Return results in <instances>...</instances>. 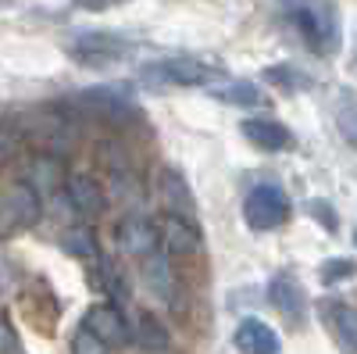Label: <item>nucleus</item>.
Segmentation results:
<instances>
[{
	"mask_svg": "<svg viewBox=\"0 0 357 354\" xmlns=\"http://www.w3.org/2000/svg\"><path fill=\"white\" fill-rule=\"evenodd\" d=\"M18 151V136L4 126V129H0V168H4L8 161H11V154Z\"/></svg>",
	"mask_w": 357,
	"mask_h": 354,
	"instance_id": "cd10ccee",
	"label": "nucleus"
},
{
	"mask_svg": "<svg viewBox=\"0 0 357 354\" xmlns=\"http://www.w3.org/2000/svg\"><path fill=\"white\" fill-rule=\"evenodd\" d=\"M65 50L72 61L86 65V68H107L118 65L129 54V43L114 33H97V29H82V33H72L65 40Z\"/></svg>",
	"mask_w": 357,
	"mask_h": 354,
	"instance_id": "20e7f679",
	"label": "nucleus"
},
{
	"mask_svg": "<svg viewBox=\"0 0 357 354\" xmlns=\"http://www.w3.org/2000/svg\"><path fill=\"white\" fill-rule=\"evenodd\" d=\"M240 133L264 154H279V151H286V147L293 143L289 126H282L279 118H247V122L240 126Z\"/></svg>",
	"mask_w": 357,
	"mask_h": 354,
	"instance_id": "9b49d317",
	"label": "nucleus"
},
{
	"mask_svg": "<svg viewBox=\"0 0 357 354\" xmlns=\"http://www.w3.org/2000/svg\"><path fill=\"white\" fill-rule=\"evenodd\" d=\"M40 193L29 183H11L0 190V236L18 233V229H33L40 222Z\"/></svg>",
	"mask_w": 357,
	"mask_h": 354,
	"instance_id": "423d86ee",
	"label": "nucleus"
},
{
	"mask_svg": "<svg viewBox=\"0 0 357 354\" xmlns=\"http://www.w3.org/2000/svg\"><path fill=\"white\" fill-rule=\"evenodd\" d=\"M79 11H111V8H122L129 0H72Z\"/></svg>",
	"mask_w": 357,
	"mask_h": 354,
	"instance_id": "c756f323",
	"label": "nucleus"
},
{
	"mask_svg": "<svg viewBox=\"0 0 357 354\" xmlns=\"http://www.w3.org/2000/svg\"><path fill=\"white\" fill-rule=\"evenodd\" d=\"M211 97L222 101V104H232V108H264L268 104V97L261 94V86H254L250 79H229V82L215 86Z\"/></svg>",
	"mask_w": 357,
	"mask_h": 354,
	"instance_id": "f3484780",
	"label": "nucleus"
},
{
	"mask_svg": "<svg viewBox=\"0 0 357 354\" xmlns=\"http://www.w3.org/2000/svg\"><path fill=\"white\" fill-rule=\"evenodd\" d=\"M0 354H22L18 351V337H15V330L8 326L4 318H0Z\"/></svg>",
	"mask_w": 357,
	"mask_h": 354,
	"instance_id": "c85d7f7f",
	"label": "nucleus"
},
{
	"mask_svg": "<svg viewBox=\"0 0 357 354\" xmlns=\"http://www.w3.org/2000/svg\"><path fill=\"white\" fill-rule=\"evenodd\" d=\"M222 75L225 68L197 61V57H165V61H154L139 72L146 86H211Z\"/></svg>",
	"mask_w": 357,
	"mask_h": 354,
	"instance_id": "7ed1b4c3",
	"label": "nucleus"
},
{
	"mask_svg": "<svg viewBox=\"0 0 357 354\" xmlns=\"http://www.w3.org/2000/svg\"><path fill=\"white\" fill-rule=\"evenodd\" d=\"M158 240L175 258H186V254L200 251V233H197L193 219H183V215H165V222L158 229Z\"/></svg>",
	"mask_w": 357,
	"mask_h": 354,
	"instance_id": "f8f14e48",
	"label": "nucleus"
},
{
	"mask_svg": "<svg viewBox=\"0 0 357 354\" xmlns=\"http://www.w3.org/2000/svg\"><path fill=\"white\" fill-rule=\"evenodd\" d=\"M289 25L314 54H336L340 50V15L333 0H293L286 8Z\"/></svg>",
	"mask_w": 357,
	"mask_h": 354,
	"instance_id": "f257e3e1",
	"label": "nucleus"
},
{
	"mask_svg": "<svg viewBox=\"0 0 357 354\" xmlns=\"http://www.w3.org/2000/svg\"><path fill=\"white\" fill-rule=\"evenodd\" d=\"M89 265H93V269H89V286L100 290V293H107V297H114V301H122V297H126V283H122V276L114 272V265L104 261V258L89 261ZM114 301H111V304H114Z\"/></svg>",
	"mask_w": 357,
	"mask_h": 354,
	"instance_id": "aec40b11",
	"label": "nucleus"
},
{
	"mask_svg": "<svg viewBox=\"0 0 357 354\" xmlns=\"http://www.w3.org/2000/svg\"><path fill=\"white\" fill-rule=\"evenodd\" d=\"M65 190H68V200L79 215L97 219L107 212V193L93 175H72V179H65Z\"/></svg>",
	"mask_w": 357,
	"mask_h": 354,
	"instance_id": "4468645a",
	"label": "nucleus"
},
{
	"mask_svg": "<svg viewBox=\"0 0 357 354\" xmlns=\"http://www.w3.org/2000/svg\"><path fill=\"white\" fill-rule=\"evenodd\" d=\"M82 330H86V333H93L107 351H111V347H126V344L132 340L129 322H126L122 308L111 304V301H100V304L89 308L86 318H82Z\"/></svg>",
	"mask_w": 357,
	"mask_h": 354,
	"instance_id": "0eeeda50",
	"label": "nucleus"
},
{
	"mask_svg": "<svg viewBox=\"0 0 357 354\" xmlns=\"http://www.w3.org/2000/svg\"><path fill=\"white\" fill-rule=\"evenodd\" d=\"M129 333H132L136 347H143V351H165L168 347L165 322L158 315H151V311H139L136 315V326H129Z\"/></svg>",
	"mask_w": 357,
	"mask_h": 354,
	"instance_id": "6ab92c4d",
	"label": "nucleus"
},
{
	"mask_svg": "<svg viewBox=\"0 0 357 354\" xmlns=\"http://www.w3.org/2000/svg\"><path fill=\"white\" fill-rule=\"evenodd\" d=\"M61 251L68 258H79V261H97L100 258V244H97V233L89 226H68L61 233Z\"/></svg>",
	"mask_w": 357,
	"mask_h": 354,
	"instance_id": "a211bd4d",
	"label": "nucleus"
},
{
	"mask_svg": "<svg viewBox=\"0 0 357 354\" xmlns=\"http://www.w3.org/2000/svg\"><path fill=\"white\" fill-rule=\"evenodd\" d=\"M111 193H114L118 200H126L129 208H132V204H139V200H143L139 175H136V172H126V168H118V172L111 175Z\"/></svg>",
	"mask_w": 357,
	"mask_h": 354,
	"instance_id": "5701e85b",
	"label": "nucleus"
},
{
	"mask_svg": "<svg viewBox=\"0 0 357 354\" xmlns=\"http://www.w3.org/2000/svg\"><path fill=\"white\" fill-rule=\"evenodd\" d=\"M336 122H340V133L347 143H354V126H357V118H354V94L343 90L340 101H336Z\"/></svg>",
	"mask_w": 357,
	"mask_h": 354,
	"instance_id": "a878e982",
	"label": "nucleus"
},
{
	"mask_svg": "<svg viewBox=\"0 0 357 354\" xmlns=\"http://www.w3.org/2000/svg\"><path fill=\"white\" fill-rule=\"evenodd\" d=\"M161 197H165V204L172 208V215L190 219V212H193V197H190L186 183L178 179L175 172H161Z\"/></svg>",
	"mask_w": 357,
	"mask_h": 354,
	"instance_id": "412c9836",
	"label": "nucleus"
},
{
	"mask_svg": "<svg viewBox=\"0 0 357 354\" xmlns=\"http://www.w3.org/2000/svg\"><path fill=\"white\" fill-rule=\"evenodd\" d=\"M143 283L158 301H168V304L175 301V272H172V261L165 251H154L151 258H143Z\"/></svg>",
	"mask_w": 357,
	"mask_h": 354,
	"instance_id": "dca6fc26",
	"label": "nucleus"
},
{
	"mask_svg": "<svg viewBox=\"0 0 357 354\" xmlns=\"http://www.w3.org/2000/svg\"><path fill=\"white\" fill-rule=\"evenodd\" d=\"M268 301H272V308L286 322H293V326H301L304 315H307V293H304L301 279H296L293 272H286V269H279L272 279H268Z\"/></svg>",
	"mask_w": 357,
	"mask_h": 354,
	"instance_id": "6e6552de",
	"label": "nucleus"
},
{
	"mask_svg": "<svg viewBox=\"0 0 357 354\" xmlns=\"http://www.w3.org/2000/svg\"><path fill=\"white\" fill-rule=\"evenodd\" d=\"M304 212H307L325 233H336V229H340V215H336V208H333L325 197H311V200L304 204Z\"/></svg>",
	"mask_w": 357,
	"mask_h": 354,
	"instance_id": "b1692460",
	"label": "nucleus"
},
{
	"mask_svg": "<svg viewBox=\"0 0 357 354\" xmlns=\"http://www.w3.org/2000/svg\"><path fill=\"white\" fill-rule=\"evenodd\" d=\"M321 283L325 286H333V283H343L354 276V258H329V261H321Z\"/></svg>",
	"mask_w": 357,
	"mask_h": 354,
	"instance_id": "393cba45",
	"label": "nucleus"
},
{
	"mask_svg": "<svg viewBox=\"0 0 357 354\" xmlns=\"http://www.w3.org/2000/svg\"><path fill=\"white\" fill-rule=\"evenodd\" d=\"M318 315L325 318L340 354H357V311H354V304L343 297H325L318 304Z\"/></svg>",
	"mask_w": 357,
	"mask_h": 354,
	"instance_id": "9d476101",
	"label": "nucleus"
},
{
	"mask_svg": "<svg viewBox=\"0 0 357 354\" xmlns=\"http://www.w3.org/2000/svg\"><path fill=\"white\" fill-rule=\"evenodd\" d=\"M114 240H118V251H122L126 258H151L158 247H161V240H158V226L151 222V219H143V215H126L122 222H118V229H114Z\"/></svg>",
	"mask_w": 357,
	"mask_h": 354,
	"instance_id": "1a4fd4ad",
	"label": "nucleus"
},
{
	"mask_svg": "<svg viewBox=\"0 0 357 354\" xmlns=\"http://www.w3.org/2000/svg\"><path fill=\"white\" fill-rule=\"evenodd\" d=\"M289 197L279 183H257L247 200H243V222L254 233H268V229H279L289 219Z\"/></svg>",
	"mask_w": 357,
	"mask_h": 354,
	"instance_id": "39448f33",
	"label": "nucleus"
},
{
	"mask_svg": "<svg viewBox=\"0 0 357 354\" xmlns=\"http://www.w3.org/2000/svg\"><path fill=\"white\" fill-rule=\"evenodd\" d=\"M264 79L282 86V90H307V86H311V75H304L301 68H293V65H268Z\"/></svg>",
	"mask_w": 357,
	"mask_h": 354,
	"instance_id": "4be33fe9",
	"label": "nucleus"
},
{
	"mask_svg": "<svg viewBox=\"0 0 357 354\" xmlns=\"http://www.w3.org/2000/svg\"><path fill=\"white\" fill-rule=\"evenodd\" d=\"M72 354H111L93 333H86L82 326L75 330V337H72Z\"/></svg>",
	"mask_w": 357,
	"mask_h": 354,
	"instance_id": "bb28decb",
	"label": "nucleus"
},
{
	"mask_svg": "<svg viewBox=\"0 0 357 354\" xmlns=\"http://www.w3.org/2000/svg\"><path fill=\"white\" fill-rule=\"evenodd\" d=\"M65 179H68V168L54 151H40L29 165V186L36 193H57L65 186Z\"/></svg>",
	"mask_w": 357,
	"mask_h": 354,
	"instance_id": "2eb2a0df",
	"label": "nucleus"
},
{
	"mask_svg": "<svg viewBox=\"0 0 357 354\" xmlns=\"http://www.w3.org/2000/svg\"><path fill=\"white\" fill-rule=\"evenodd\" d=\"M68 104L75 111L89 115V118H100V122H107V126H132V122H139V108L126 97L122 86H93V90L72 94Z\"/></svg>",
	"mask_w": 357,
	"mask_h": 354,
	"instance_id": "f03ea898",
	"label": "nucleus"
},
{
	"mask_svg": "<svg viewBox=\"0 0 357 354\" xmlns=\"http://www.w3.org/2000/svg\"><path fill=\"white\" fill-rule=\"evenodd\" d=\"M236 351L240 354H279L282 344H279V333L268 326L261 318H243L236 326V337H232Z\"/></svg>",
	"mask_w": 357,
	"mask_h": 354,
	"instance_id": "ddd939ff",
	"label": "nucleus"
}]
</instances>
